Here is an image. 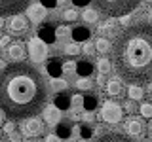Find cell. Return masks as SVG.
Instances as JSON below:
<instances>
[{"instance_id": "obj_1", "label": "cell", "mask_w": 152, "mask_h": 142, "mask_svg": "<svg viewBox=\"0 0 152 142\" xmlns=\"http://www.w3.org/2000/svg\"><path fill=\"white\" fill-rule=\"evenodd\" d=\"M48 83L34 66L12 63L0 70V110L10 120H31L44 112Z\"/></svg>"}, {"instance_id": "obj_2", "label": "cell", "mask_w": 152, "mask_h": 142, "mask_svg": "<svg viewBox=\"0 0 152 142\" xmlns=\"http://www.w3.org/2000/svg\"><path fill=\"white\" fill-rule=\"evenodd\" d=\"M112 64L131 85L152 83V23L129 25L116 36Z\"/></svg>"}, {"instance_id": "obj_3", "label": "cell", "mask_w": 152, "mask_h": 142, "mask_svg": "<svg viewBox=\"0 0 152 142\" xmlns=\"http://www.w3.org/2000/svg\"><path fill=\"white\" fill-rule=\"evenodd\" d=\"M93 2L107 15L122 17V15H129L133 9L139 6L141 0H93Z\"/></svg>"}, {"instance_id": "obj_4", "label": "cell", "mask_w": 152, "mask_h": 142, "mask_svg": "<svg viewBox=\"0 0 152 142\" xmlns=\"http://www.w3.org/2000/svg\"><path fill=\"white\" fill-rule=\"evenodd\" d=\"M27 49H28V57L34 63H44L48 59V44L38 36H31L27 42Z\"/></svg>"}, {"instance_id": "obj_5", "label": "cell", "mask_w": 152, "mask_h": 142, "mask_svg": "<svg viewBox=\"0 0 152 142\" xmlns=\"http://www.w3.org/2000/svg\"><path fill=\"white\" fill-rule=\"evenodd\" d=\"M32 0H0V17L19 15L21 12L28 9Z\"/></svg>"}, {"instance_id": "obj_6", "label": "cell", "mask_w": 152, "mask_h": 142, "mask_svg": "<svg viewBox=\"0 0 152 142\" xmlns=\"http://www.w3.org/2000/svg\"><path fill=\"white\" fill-rule=\"evenodd\" d=\"M122 116H124V110H122L120 104H116V102H112V101H108V102L103 104V108H101V117H103L104 123L116 125V123L122 121Z\"/></svg>"}, {"instance_id": "obj_7", "label": "cell", "mask_w": 152, "mask_h": 142, "mask_svg": "<svg viewBox=\"0 0 152 142\" xmlns=\"http://www.w3.org/2000/svg\"><path fill=\"white\" fill-rule=\"evenodd\" d=\"M8 28H10L12 34H23V32H27V28H28L27 17L21 15V13H19V15H12L10 21H8Z\"/></svg>"}, {"instance_id": "obj_8", "label": "cell", "mask_w": 152, "mask_h": 142, "mask_svg": "<svg viewBox=\"0 0 152 142\" xmlns=\"http://www.w3.org/2000/svg\"><path fill=\"white\" fill-rule=\"evenodd\" d=\"M42 129H44V125H42V121L38 117H31V120L23 123V135L25 136H40Z\"/></svg>"}, {"instance_id": "obj_9", "label": "cell", "mask_w": 152, "mask_h": 142, "mask_svg": "<svg viewBox=\"0 0 152 142\" xmlns=\"http://www.w3.org/2000/svg\"><path fill=\"white\" fill-rule=\"evenodd\" d=\"M126 133L127 136H142L145 135V123L139 117H129L126 123Z\"/></svg>"}, {"instance_id": "obj_10", "label": "cell", "mask_w": 152, "mask_h": 142, "mask_svg": "<svg viewBox=\"0 0 152 142\" xmlns=\"http://www.w3.org/2000/svg\"><path fill=\"white\" fill-rule=\"evenodd\" d=\"M53 106L57 110H70L72 108V97L66 91H61L53 97Z\"/></svg>"}, {"instance_id": "obj_11", "label": "cell", "mask_w": 152, "mask_h": 142, "mask_svg": "<svg viewBox=\"0 0 152 142\" xmlns=\"http://www.w3.org/2000/svg\"><path fill=\"white\" fill-rule=\"evenodd\" d=\"M8 57L13 63H23V59H25V46H23L21 42H13V44L8 47Z\"/></svg>"}, {"instance_id": "obj_12", "label": "cell", "mask_w": 152, "mask_h": 142, "mask_svg": "<svg viewBox=\"0 0 152 142\" xmlns=\"http://www.w3.org/2000/svg\"><path fill=\"white\" fill-rule=\"evenodd\" d=\"M46 8L42 6V4H31L28 6V9H27V17L31 19L32 23H40L42 19L46 17Z\"/></svg>"}, {"instance_id": "obj_13", "label": "cell", "mask_w": 152, "mask_h": 142, "mask_svg": "<svg viewBox=\"0 0 152 142\" xmlns=\"http://www.w3.org/2000/svg\"><path fill=\"white\" fill-rule=\"evenodd\" d=\"M95 142H135V140L127 135H122V133H107V135H101Z\"/></svg>"}, {"instance_id": "obj_14", "label": "cell", "mask_w": 152, "mask_h": 142, "mask_svg": "<svg viewBox=\"0 0 152 142\" xmlns=\"http://www.w3.org/2000/svg\"><path fill=\"white\" fill-rule=\"evenodd\" d=\"M44 120L48 125H59L61 123V110H57L55 106H50V108H44Z\"/></svg>"}, {"instance_id": "obj_15", "label": "cell", "mask_w": 152, "mask_h": 142, "mask_svg": "<svg viewBox=\"0 0 152 142\" xmlns=\"http://www.w3.org/2000/svg\"><path fill=\"white\" fill-rule=\"evenodd\" d=\"M107 93L110 95V97H118V95H122V91H124V85H122V80H118V78H110L107 83Z\"/></svg>"}, {"instance_id": "obj_16", "label": "cell", "mask_w": 152, "mask_h": 142, "mask_svg": "<svg viewBox=\"0 0 152 142\" xmlns=\"http://www.w3.org/2000/svg\"><path fill=\"white\" fill-rule=\"evenodd\" d=\"M93 44H95V49H97L99 53H108V51L112 49L110 40H108V38H104V36H99L97 40L93 42Z\"/></svg>"}, {"instance_id": "obj_17", "label": "cell", "mask_w": 152, "mask_h": 142, "mask_svg": "<svg viewBox=\"0 0 152 142\" xmlns=\"http://www.w3.org/2000/svg\"><path fill=\"white\" fill-rule=\"evenodd\" d=\"M97 102H99V99L95 97V95H86L84 102H82V108L86 112H93L95 108H97Z\"/></svg>"}, {"instance_id": "obj_18", "label": "cell", "mask_w": 152, "mask_h": 142, "mask_svg": "<svg viewBox=\"0 0 152 142\" xmlns=\"http://www.w3.org/2000/svg\"><path fill=\"white\" fill-rule=\"evenodd\" d=\"M127 97H129V101H141V99L145 97V89H142L141 85H131V87L127 89Z\"/></svg>"}, {"instance_id": "obj_19", "label": "cell", "mask_w": 152, "mask_h": 142, "mask_svg": "<svg viewBox=\"0 0 152 142\" xmlns=\"http://www.w3.org/2000/svg\"><path fill=\"white\" fill-rule=\"evenodd\" d=\"M112 66H114V64H112L108 59H104V57H101V59L97 61V70H99V72H101L103 76L110 72V70H112Z\"/></svg>"}, {"instance_id": "obj_20", "label": "cell", "mask_w": 152, "mask_h": 142, "mask_svg": "<svg viewBox=\"0 0 152 142\" xmlns=\"http://www.w3.org/2000/svg\"><path fill=\"white\" fill-rule=\"evenodd\" d=\"M82 19H84L86 23H97L99 21V12L88 8V9H84V12H82Z\"/></svg>"}, {"instance_id": "obj_21", "label": "cell", "mask_w": 152, "mask_h": 142, "mask_svg": "<svg viewBox=\"0 0 152 142\" xmlns=\"http://www.w3.org/2000/svg\"><path fill=\"white\" fill-rule=\"evenodd\" d=\"M57 136H59V138H70V136H72V127L65 125V123H59V125H57Z\"/></svg>"}, {"instance_id": "obj_22", "label": "cell", "mask_w": 152, "mask_h": 142, "mask_svg": "<svg viewBox=\"0 0 152 142\" xmlns=\"http://www.w3.org/2000/svg\"><path fill=\"white\" fill-rule=\"evenodd\" d=\"M88 36H89V30H88V28H84V27H78V28H74V30H72L74 42H82V40H86Z\"/></svg>"}, {"instance_id": "obj_23", "label": "cell", "mask_w": 152, "mask_h": 142, "mask_svg": "<svg viewBox=\"0 0 152 142\" xmlns=\"http://www.w3.org/2000/svg\"><path fill=\"white\" fill-rule=\"evenodd\" d=\"M76 87H78V91H89L93 87V83L89 78H78L76 80Z\"/></svg>"}, {"instance_id": "obj_24", "label": "cell", "mask_w": 152, "mask_h": 142, "mask_svg": "<svg viewBox=\"0 0 152 142\" xmlns=\"http://www.w3.org/2000/svg\"><path fill=\"white\" fill-rule=\"evenodd\" d=\"M51 87H53V89H55L57 93H61V91H66V87H69V83H66L65 80L53 78V80H51Z\"/></svg>"}, {"instance_id": "obj_25", "label": "cell", "mask_w": 152, "mask_h": 142, "mask_svg": "<svg viewBox=\"0 0 152 142\" xmlns=\"http://www.w3.org/2000/svg\"><path fill=\"white\" fill-rule=\"evenodd\" d=\"M99 32H101V34H112V32H114V19L104 21L103 25L99 27Z\"/></svg>"}, {"instance_id": "obj_26", "label": "cell", "mask_w": 152, "mask_h": 142, "mask_svg": "<svg viewBox=\"0 0 152 142\" xmlns=\"http://www.w3.org/2000/svg\"><path fill=\"white\" fill-rule=\"evenodd\" d=\"M139 112L142 117H152V104L150 102H142L139 106Z\"/></svg>"}, {"instance_id": "obj_27", "label": "cell", "mask_w": 152, "mask_h": 142, "mask_svg": "<svg viewBox=\"0 0 152 142\" xmlns=\"http://www.w3.org/2000/svg\"><path fill=\"white\" fill-rule=\"evenodd\" d=\"M76 70H78V63H74V61H66V63H63V72L74 74Z\"/></svg>"}, {"instance_id": "obj_28", "label": "cell", "mask_w": 152, "mask_h": 142, "mask_svg": "<svg viewBox=\"0 0 152 142\" xmlns=\"http://www.w3.org/2000/svg\"><path fill=\"white\" fill-rule=\"evenodd\" d=\"M63 19L65 21H76V19H78V12H76V9H65L63 12Z\"/></svg>"}, {"instance_id": "obj_29", "label": "cell", "mask_w": 152, "mask_h": 142, "mask_svg": "<svg viewBox=\"0 0 152 142\" xmlns=\"http://www.w3.org/2000/svg\"><path fill=\"white\" fill-rule=\"evenodd\" d=\"M69 34H70L69 27H65V25H61V27H55V38H66Z\"/></svg>"}, {"instance_id": "obj_30", "label": "cell", "mask_w": 152, "mask_h": 142, "mask_svg": "<svg viewBox=\"0 0 152 142\" xmlns=\"http://www.w3.org/2000/svg\"><path fill=\"white\" fill-rule=\"evenodd\" d=\"M48 72H51V76H53V78H57V76H59V72H63V64L57 66V63H50V64H48Z\"/></svg>"}, {"instance_id": "obj_31", "label": "cell", "mask_w": 152, "mask_h": 142, "mask_svg": "<svg viewBox=\"0 0 152 142\" xmlns=\"http://www.w3.org/2000/svg\"><path fill=\"white\" fill-rule=\"evenodd\" d=\"M80 136L84 140H88L89 136H93V127H88V125H82L80 127Z\"/></svg>"}, {"instance_id": "obj_32", "label": "cell", "mask_w": 152, "mask_h": 142, "mask_svg": "<svg viewBox=\"0 0 152 142\" xmlns=\"http://www.w3.org/2000/svg\"><path fill=\"white\" fill-rule=\"evenodd\" d=\"M65 53L66 55H80V46L78 44H69L65 47Z\"/></svg>"}, {"instance_id": "obj_33", "label": "cell", "mask_w": 152, "mask_h": 142, "mask_svg": "<svg viewBox=\"0 0 152 142\" xmlns=\"http://www.w3.org/2000/svg\"><path fill=\"white\" fill-rule=\"evenodd\" d=\"M89 70H91V66H89L88 63H80L78 64V72L82 74V78H88V76H89Z\"/></svg>"}, {"instance_id": "obj_34", "label": "cell", "mask_w": 152, "mask_h": 142, "mask_svg": "<svg viewBox=\"0 0 152 142\" xmlns=\"http://www.w3.org/2000/svg\"><path fill=\"white\" fill-rule=\"evenodd\" d=\"M82 51H84L86 55H93V51H95V44H93V42H86L84 47H82Z\"/></svg>"}, {"instance_id": "obj_35", "label": "cell", "mask_w": 152, "mask_h": 142, "mask_svg": "<svg viewBox=\"0 0 152 142\" xmlns=\"http://www.w3.org/2000/svg\"><path fill=\"white\" fill-rule=\"evenodd\" d=\"M120 25H122L124 28H127V27L131 25V15H122V17H120Z\"/></svg>"}, {"instance_id": "obj_36", "label": "cell", "mask_w": 152, "mask_h": 142, "mask_svg": "<svg viewBox=\"0 0 152 142\" xmlns=\"http://www.w3.org/2000/svg\"><path fill=\"white\" fill-rule=\"evenodd\" d=\"M84 102V97L82 95H76V97H72V106H82Z\"/></svg>"}, {"instance_id": "obj_37", "label": "cell", "mask_w": 152, "mask_h": 142, "mask_svg": "<svg viewBox=\"0 0 152 142\" xmlns=\"http://www.w3.org/2000/svg\"><path fill=\"white\" fill-rule=\"evenodd\" d=\"M13 129H15V125H13V121H10V123H6V125H4V131H6L8 135H12V133H13Z\"/></svg>"}, {"instance_id": "obj_38", "label": "cell", "mask_w": 152, "mask_h": 142, "mask_svg": "<svg viewBox=\"0 0 152 142\" xmlns=\"http://www.w3.org/2000/svg\"><path fill=\"white\" fill-rule=\"evenodd\" d=\"M44 142H61V138H59L57 135H48Z\"/></svg>"}, {"instance_id": "obj_39", "label": "cell", "mask_w": 152, "mask_h": 142, "mask_svg": "<svg viewBox=\"0 0 152 142\" xmlns=\"http://www.w3.org/2000/svg\"><path fill=\"white\" fill-rule=\"evenodd\" d=\"M124 108H126V112H129V114H131L133 110H135V104H133L131 101H127L126 104H124Z\"/></svg>"}, {"instance_id": "obj_40", "label": "cell", "mask_w": 152, "mask_h": 142, "mask_svg": "<svg viewBox=\"0 0 152 142\" xmlns=\"http://www.w3.org/2000/svg\"><path fill=\"white\" fill-rule=\"evenodd\" d=\"M10 42H12V40H10V36H8V34H4L2 38H0V46H2V47H4V46H8Z\"/></svg>"}, {"instance_id": "obj_41", "label": "cell", "mask_w": 152, "mask_h": 142, "mask_svg": "<svg viewBox=\"0 0 152 142\" xmlns=\"http://www.w3.org/2000/svg\"><path fill=\"white\" fill-rule=\"evenodd\" d=\"M42 6L48 8V6H57V0H42Z\"/></svg>"}, {"instance_id": "obj_42", "label": "cell", "mask_w": 152, "mask_h": 142, "mask_svg": "<svg viewBox=\"0 0 152 142\" xmlns=\"http://www.w3.org/2000/svg\"><path fill=\"white\" fill-rule=\"evenodd\" d=\"M72 2L76 4V6H86V4H88L89 0H72Z\"/></svg>"}, {"instance_id": "obj_43", "label": "cell", "mask_w": 152, "mask_h": 142, "mask_svg": "<svg viewBox=\"0 0 152 142\" xmlns=\"http://www.w3.org/2000/svg\"><path fill=\"white\" fill-rule=\"evenodd\" d=\"M10 136H12V142H19V135H15V133H12Z\"/></svg>"}, {"instance_id": "obj_44", "label": "cell", "mask_w": 152, "mask_h": 142, "mask_svg": "<svg viewBox=\"0 0 152 142\" xmlns=\"http://www.w3.org/2000/svg\"><path fill=\"white\" fill-rule=\"evenodd\" d=\"M97 83H99V85H103V83H104V76H103V74L97 78Z\"/></svg>"}, {"instance_id": "obj_45", "label": "cell", "mask_w": 152, "mask_h": 142, "mask_svg": "<svg viewBox=\"0 0 152 142\" xmlns=\"http://www.w3.org/2000/svg\"><path fill=\"white\" fill-rule=\"evenodd\" d=\"M4 117H6V114H4L2 110H0V125H2V123H4Z\"/></svg>"}, {"instance_id": "obj_46", "label": "cell", "mask_w": 152, "mask_h": 142, "mask_svg": "<svg viewBox=\"0 0 152 142\" xmlns=\"http://www.w3.org/2000/svg\"><path fill=\"white\" fill-rule=\"evenodd\" d=\"M4 27V17H0V28Z\"/></svg>"}, {"instance_id": "obj_47", "label": "cell", "mask_w": 152, "mask_h": 142, "mask_svg": "<svg viewBox=\"0 0 152 142\" xmlns=\"http://www.w3.org/2000/svg\"><path fill=\"white\" fill-rule=\"evenodd\" d=\"M148 131H150V135H152V121L148 123Z\"/></svg>"}, {"instance_id": "obj_48", "label": "cell", "mask_w": 152, "mask_h": 142, "mask_svg": "<svg viewBox=\"0 0 152 142\" xmlns=\"http://www.w3.org/2000/svg\"><path fill=\"white\" fill-rule=\"evenodd\" d=\"M63 2H69V0H57V4H63Z\"/></svg>"}, {"instance_id": "obj_49", "label": "cell", "mask_w": 152, "mask_h": 142, "mask_svg": "<svg viewBox=\"0 0 152 142\" xmlns=\"http://www.w3.org/2000/svg\"><path fill=\"white\" fill-rule=\"evenodd\" d=\"M78 142H88V140H84V138H80V140H78Z\"/></svg>"}, {"instance_id": "obj_50", "label": "cell", "mask_w": 152, "mask_h": 142, "mask_svg": "<svg viewBox=\"0 0 152 142\" xmlns=\"http://www.w3.org/2000/svg\"><path fill=\"white\" fill-rule=\"evenodd\" d=\"M145 2H152V0H145Z\"/></svg>"}, {"instance_id": "obj_51", "label": "cell", "mask_w": 152, "mask_h": 142, "mask_svg": "<svg viewBox=\"0 0 152 142\" xmlns=\"http://www.w3.org/2000/svg\"><path fill=\"white\" fill-rule=\"evenodd\" d=\"M150 97H152V89H150Z\"/></svg>"}, {"instance_id": "obj_52", "label": "cell", "mask_w": 152, "mask_h": 142, "mask_svg": "<svg viewBox=\"0 0 152 142\" xmlns=\"http://www.w3.org/2000/svg\"><path fill=\"white\" fill-rule=\"evenodd\" d=\"M0 142H2V140H0Z\"/></svg>"}]
</instances>
